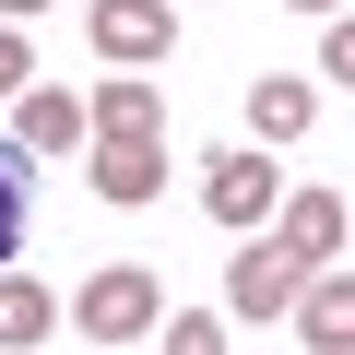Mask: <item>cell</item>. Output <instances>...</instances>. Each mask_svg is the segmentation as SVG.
<instances>
[{
    "label": "cell",
    "mask_w": 355,
    "mask_h": 355,
    "mask_svg": "<svg viewBox=\"0 0 355 355\" xmlns=\"http://www.w3.org/2000/svg\"><path fill=\"white\" fill-rule=\"evenodd\" d=\"M48 320H60V308H48V284H24V272H0V343L24 355V343H48Z\"/></svg>",
    "instance_id": "cell-12"
},
{
    "label": "cell",
    "mask_w": 355,
    "mask_h": 355,
    "mask_svg": "<svg viewBox=\"0 0 355 355\" xmlns=\"http://www.w3.org/2000/svg\"><path fill=\"white\" fill-rule=\"evenodd\" d=\"M83 107H95V142H154V119H166L154 83H95Z\"/></svg>",
    "instance_id": "cell-10"
},
{
    "label": "cell",
    "mask_w": 355,
    "mask_h": 355,
    "mask_svg": "<svg viewBox=\"0 0 355 355\" xmlns=\"http://www.w3.org/2000/svg\"><path fill=\"white\" fill-rule=\"evenodd\" d=\"M83 178H95V202H119V214H130V202H154V190H166V154H154V142H95V166H83Z\"/></svg>",
    "instance_id": "cell-8"
},
{
    "label": "cell",
    "mask_w": 355,
    "mask_h": 355,
    "mask_svg": "<svg viewBox=\"0 0 355 355\" xmlns=\"http://www.w3.org/2000/svg\"><path fill=\"white\" fill-rule=\"evenodd\" d=\"M24 166H36V154L0 130V261H12V249H24V225H36V190H24Z\"/></svg>",
    "instance_id": "cell-11"
},
{
    "label": "cell",
    "mask_w": 355,
    "mask_h": 355,
    "mask_svg": "<svg viewBox=\"0 0 355 355\" xmlns=\"http://www.w3.org/2000/svg\"><path fill=\"white\" fill-rule=\"evenodd\" d=\"M202 202H214V225H249V237H261V225L284 214V178H272V154H249V142H237V154H214V166H202Z\"/></svg>",
    "instance_id": "cell-3"
},
{
    "label": "cell",
    "mask_w": 355,
    "mask_h": 355,
    "mask_svg": "<svg viewBox=\"0 0 355 355\" xmlns=\"http://www.w3.org/2000/svg\"><path fill=\"white\" fill-rule=\"evenodd\" d=\"M24 12H48V0H0V24H24Z\"/></svg>",
    "instance_id": "cell-16"
},
{
    "label": "cell",
    "mask_w": 355,
    "mask_h": 355,
    "mask_svg": "<svg viewBox=\"0 0 355 355\" xmlns=\"http://www.w3.org/2000/svg\"><path fill=\"white\" fill-rule=\"evenodd\" d=\"M296 296H308V261L284 237H249L225 261V320H296Z\"/></svg>",
    "instance_id": "cell-1"
},
{
    "label": "cell",
    "mask_w": 355,
    "mask_h": 355,
    "mask_svg": "<svg viewBox=\"0 0 355 355\" xmlns=\"http://www.w3.org/2000/svg\"><path fill=\"white\" fill-rule=\"evenodd\" d=\"M83 130H95V107H83V95H60V83L12 95V142H24V154H71Z\"/></svg>",
    "instance_id": "cell-6"
},
{
    "label": "cell",
    "mask_w": 355,
    "mask_h": 355,
    "mask_svg": "<svg viewBox=\"0 0 355 355\" xmlns=\"http://www.w3.org/2000/svg\"><path fill=\"white\" fill-rule=\"evenodd\" d=\"M272 237H284V249H296L308 272H331V261H343V237H355V202H331V190H284Z\"/></svg>",
    "instance_id": "cell-5"
},
{
    "label": "cell",
    "mask_w": 355,
    "mask_h": 355,
    "mask_svg": "<svg viewBox=\"0 0 355 355\" xmlns=\"http://www.w3.org/2000/svg\"><path fill=\"white\" fill-rule=\"evenodd\" d=\"M284 12H343V0H284Z\"/></svg>",
    "instance_id": "cell-17"
},
{
    "label": "cell",
    "mask_w": 355,
    "mask_h": 355,
    "mask_svg": "<svg viewBox=\"0 0 355 355\" xmlns=\"http://www.w3.org/2000/svg\"><path fill=\"white\" fill-rule=\"evenodd\" d=\"M154 308H166V284H154V261H107L83 296H71V320L95 331V343H130V331H154Z\"/></svg>",
    "instance_id": "cell-2"
},
{
    "label": "cell",
    "mask_w": 355,
    "mask_h": 355,
    "mask_svg": "<svg viewBox=\"0 0 355 355\" xmlns=\"http://www.w3.org/2000/svg\"><path fill=\"white\" fill-rule=\"evenodd\" d=\"M0 95H36V48H24V24H0Z\"/></svg>",
    "instance_id": "cell-14"
},
{
    "label": "cell",
    "mask_w": 355,
    "mask_h": 355,
    "mask_svg": "<svg viewBox=\"0 0 355 355\" xmlns=\"http://www.w3.org/2000/svg\"><path fill=\"white\" fill-rule=\"evenodd\" d=\"M83 36H95L119 71H154V60L178 48V12H166V0H95V12H83Z\"/></svg>",
    "instance_id": "cell-4"
},
{
    "label": "cell",
    "mask_w": 355,
    "mask_h": 355,
    "mask_svg": "<svg viewBox=\"0 0 355 355\" xmlns=\"http://www.w3.org/2000/svg\"><path fill=\"white\" fill-rule=\"evenodd\" d=\"M166 355H225V320L190 308V320H166Z\"/></svg>",
    "instance_id": "cell-13"
},
{
    "label": "cell",
    "mask_w": 355,
    "mask_h": 355,
    "mask_svg": "<svg viewBox=\"0 0 355 355\" xmlns=\"http://www.w3.org/2000/svg\"><path fill=\"white\" fill-rule=\"evenodd\" d=\"M249 130H261V142H308V130H320V95L284 83V71H261V83H249Z\"/></svg>",
    "instance_id": "cell-9"
},
{
    "label": "cell",
    "mask_w": 355,
    "mask_h": 355,
    "mask_svg": "<svg viewBox=\"0 0 355 355\" xmlns=\"http://www.w3.org/2000/svg\"><path fill=\"white\" fill-rule=\"evenodd\" d=\"M296 331H308V355H355V272H308Z\"/></svg>",
    "instance_id": "cell-7"
},
{
    "label": "cell",
    "mask_w": 355,
    "mask_h": 355,
    "mask_svg": "<svg viewBox=\"0 0 355 355\" xmlns=\"http://www.w3.org/2000/svg\"><path fill=\"white\" fill-rule=\"evenodd\" d=\"M320 71H331V83H355V12H331V36H320Z\"/></svg>",
    "instance_id": "cell-15"
}]
</instances>
